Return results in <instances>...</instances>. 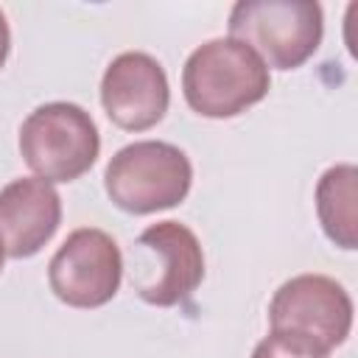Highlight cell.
<instances>
[{
  "label": "cell",
  "instance_id": "obj_1",
  "mask_svg": "<svg viewBox=\"0 0 358 358\" xmlns=\"http://www.w3.org/2000/svg\"><path fill=\"white\" fill-rule=\"evenodd\" d=\"M263 59L241 39L221 36L199 45L182 67V92L201 117H235L268 95Z\"/></svg>",
  "mask_w": 358,
  "mask_h": 358
},
{
  "label": "cell",
  "instance_id": "obj_2",
  "mask_svg": "<svg viewBox=\"0 0 358 358\" xmlns=\"http://www.w3.org/2000/svg\"><path fill=\"white\" fill-rule=\"evenodd\" d=\"M193 185L187 154L162 140L123 145L103 171V187L115 207L131 215L171 210L185 201Z\"/></svg>",
  "mask_w": 358,
  "mask_h": 358
},
{
  "label": "cell",
  "instance_id": "obj_3",
  "mask_svg": "<svg viewBox=\"0 0 358 358\" xmlns=\"http://www.w3.org/2000/svg\"><path fill=\"white\" fill-rule=\"evenodd\" d=\"M322 34L324 17L313 0H241L229 11V36L274 70L302 67L319 50Z\"/></svg>",
  "mask_w": 358,
  "mask_h": 358
},
{
  "label": "cell",
  "instance_id": "obj_4",
  "mask_svg": "<svg viewBox=\"0 0 358 358\" xmlns=\"http://www.w3.org/2000/svg\"><path fill=\"white\" fill-rule=\"evenodd\" d=\"M101 151L92 115L70 101L36 106L20 126V154L45 182H73L84 176Z\"/></svg>",
  "mask_w": 358,
  "mask_h": 358
},
{
  "label": "cell",
  "instance_id": "obj_5",
  "mask_svg": "<svg viewBox=\"0 0 358 358\" xmlns=\"http://www.w3.org/2000/svg\"><path fill=\"white\" fill-rule=\"evenodd\" d=\"M268 324L277 333L305 338L330 352L341 347L352 330V299L333 277L296 274L274 291Z\"/></svg>",
  "mask_w": 358,
  "mask_h": 358
},
{
  "label": "cell",
  "instance_id": "obj_6",
  "mask_svg": "<svg viewBox=\"0 0 358 358\" xmlns=\"http://www.w3.org/2000/svg\"><path fill=\"white\" fill-rule=\"evenodd\" d=\"M137 296L157 308L182 305L204 280V252L196 232L179 221H157L137 238Z\"/></svg>",
  "mask_w": 358,
  "mask_h": 358
},
{
  "label": "cell",
  "instance_id": "obj_7",
  "mask_svg": "<svg viewBox=\"0 0 358 358\" xmlns=\"http://www.w3.org/2000/svg\"><path fill=\"white\" fill-rule=\"evenodd\" d=\"M123 280V255L115 238L95 227L73 229L48 263V282L70 308L106 305Z\"/></svg>",
  "mask_w": 358,
  "mask_h": 358
},
{
  "label": "cell",
  "instance_id": "obj_8",
  "mask_svg": "<svg viewBox=\"0 0 358 358\" xmlns=\"http://www.w3.org/2000/svg\"><path fill=\"white\" fill-rule=\"evenodd\" d=\"M101 103L109 120L126 131H145L157 126L171 103V87L162 64L143 50L115 56L101 78Z\"/></svg>",
  "mask_w": 358,
  "mask_h": 358
},
{
  "label": "cell",
  "instance_id": "obj_9",
  "mask_svg": "<svg viewBox=\"0 0 358 358\" xmlns=\"http://www.w3.org/2000/svg\"><path fill=\"white\" fill-rule=\"evenodd\" d=\"M62 224V199L39 176H22L0 190V241L8 257H34Z\"/></svg>",
  "mask_w": 358,
  "mask_h": 358
},
{
  "label": "cell",
  "instance_id": "obj_10",
  "mask_svg": "<svg viewBox=\"0 0 358 358\" xmlns=\"http://www.w3.org/2000/svg\"><path fill=\"white\" fill-rule=\"evenodd\" d=\"M316 215L324 235L352 252L358 246V168L352 162L333 165L316 185Z\"/></svg>",
  "mask_w": 358,
  "mask_h": 358
},
{
  "label": "cell",
  "instance_id": "obj_11",
  "mask_svg": "<svg viewBox=\"0 0 358 358\" xmlns=\"http://www.w3.org/2000/svg\"><path fill=\"white\" fill-rule=\"evenodd\" d=\"M330 352H324L322 347L288 336V333H277L271 330L266 338L257 341V347L252 350V358H327Z\"/></svg>",
  "mask_w": 358,
  "mask_h": 358
},
{
  "label": "cell",
  "instance_id": "obj_12",
  "mask_svg": "<svg viewBox=\"0 0 358 358\" xmlns=\"http://www.w3.org/2000/svg\"><path fill=\"white\" fill-rule=\"evenodd\" d=\"M8 50H11V31H8V22H6V14L0 11V70L8 59Z\"/></svg>",
  "mask_w": 358,
  "mask_h": 358
},
{
  "label": "cell",
  "instance_id": "obj_13",
  "mask_svg": "<svg viewBox=\"0 0 358 358\" xmlns=\"http://www.w3.org/2000/svg\"><path fill=\"white\" fill-rule=\"evenodd\" d=\"M3 263H6V249H3V241H0V271H3Z\"/></svg>",
  "mask_w": 358,
  "mask_h": 358
}]
</instances>
